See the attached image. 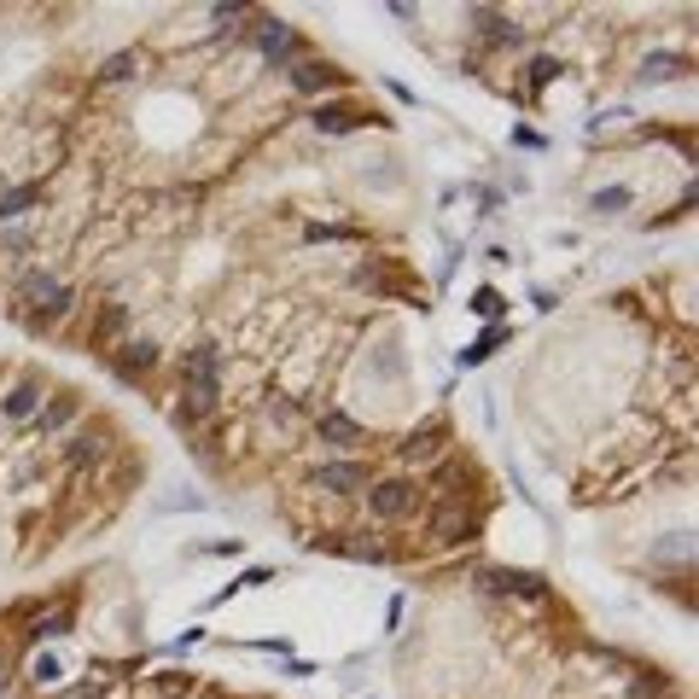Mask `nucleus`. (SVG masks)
Returning <instances> with one entry per match:
<instances>
[{
	"instance_id": "obj_1",
	"label": "nucleus",
	"mask_w": 699,
	"mask_h": 699,
	"mask_svg": "<svg viewBox=\"0 0 699 699\" xmlns=\"http://www.w3.org/2000/svg\"><path fill=\"white\" fill-rule=\"evenodd\" d=\"M367 513H373V519H414V513H420V484H408V478H379V484H367Z\"/></svg>"
},
{
	"instance_id": "obj_2",
	"label": "nucleus",
	"mask_w": 699,
	"mask_h": 699,
	"mask_svg": "<svg viewBox=\"0 0 699 699\" xmlns=\"http://www.w3.org/2000/svg\"><path fill=\"white\" fill-rule=\"evenodd\" d=\"M426 531H432L437 548H461V542H472V536H478V519H472V507H437Z\"/></svg>"
},
{
	"instance_id": "obj_3",
	"label": "nucleus",
	"mask_w": 699,
	"mask_h": 699,
	"mask_svg": "<svg viewBox=\"0 0 699 699\" xmlns=\"http://www.w3.org/2000/svg\"><path fill=\"white\" fill-rule=\"evenodd\" d=\"M309 484L327 490V496H350V490H367V466L362 461H327V466L309 472Z\"/></svg>"
},
{
	"instance_id": "obj_4",
	"label": "nucleus",
	"mask_w": 699,
	"mask_h": 699,
	"mask_svg": "<svg viewBox=\"0 0 699 699\" xmlns=\"http://www.w3.org/2000/svg\"><path fill=\"white\" fill-rule=\"evenodd\" d=\"M111 367H117V379H140V373L158 367V344H152V338H123V344L111 350Z\"/></svg>"
},
{
	"instance_id": "obj_5",
	"label": "nucleus",
	"mask_w": 699,
	"mask_h": 699,
	"mask_svg": "<svg viewBox=\"0 0 699 699\" xmlns=\"http://www.w3.org/2000/svg\"><path fill=\"white\" fill-rule=\"evenodd\" d=\"M251 41H257V53H263L268 65H280V59H292V53H298V35L286 30V24H274V18H257Z\"/></svg>"
},
{
	"instance_id": "obj_6",
	"label": "nucleus",
	"mask_w": 699,
	"mask_h": 699,
	"mask_svg": "<svg viewBox=\"0 0 699 699\" xmlns=\"http://www.w3.org/2000/svg\"><path fill=\"white\" fill-rule=\"evenodd\" d=\"M210 414H216V385H187L181 402H175V426H187V432H193V426H204Z\"/></svg>"
},
{
	"instance_id": "obj_7",
	"label": "nucleus",
	"mask_w": 699,
	"mask_h": 699,
	"mask_svg": "<svg viewBox=\"0 0 699 699\" xmlns=\"http://www.w3.org/2000/svg\"><path fill=\"white\" fill-rule=\"evenodd\" d=\"M76 414H82V397H70V391H59V397L53 402H41V408H35V432H65L70 420H76Z\"/></svg>"
},
{
	"instance_id": "obj_8",
	"label": "nucleus",
	"mask_w": 699,
	"mask_h": 699,
	"mask_svg": "<svg viewBox=\"0 0 699 699\" xmlns=\"http://www.w3.org/2000/svg\"><path fill=\"white\" fill-rule=\"evenodd\" d=\"M123 333H129V303H105L88 338H94V350H111V344H123Z\"/></svg>"
},
{
	"instance_id": "obj_9",
	"label": "nucleus",
	"mask_w": 699,
	"mask_h": 699,
	"mask_svg": "<svg viewBox=\"0 0 699 699\" xmlns=\"http://www.w3.org/2000/svg\"><path fill=\"white\" fill-rule=\"evenodd\" d=\"M315 548H321V554H350V560H367V566H379V560H385V548H379V542H362V536H350V531L315 536Z\"/></svg>"
},
{
	"instance_id": "obj_10",
	"label": "nucleus",
	"mask_w": 699,
	"mask_h": 699,
	"mask_svg": "<svg viewBox=\"0 0 699 699\" xmlns=\"http://www.w3.org/2000/svg\"><path fill=\"white\" fill-rule=\"evenodd\" d=\"M466 484H478V472H472L466 461H437V466H432V490H437V496L461 501Z\"/></svg>"
},
{
	"instance_id": "obj_11",
	"label": "nucleus",
	"mask_w": 699,
	"mask_h": 699,
	"mask_svg": "<svg viewBox=\"0 0 699 699\" xmlns=\"http://www.w3.org/2000/svg\"><path fill=\"white\" fill-rule=\"evenodd\" d=\"M315 437H321L327 449H356V443H367V432L350 420V414H338V408L321 420V426H315Z\"/></svg>"
},
{
	"instance_id": "obj_12",
	"label": "nucleus",
	"mask_w": 699,
	"mask_h": 699,
	"mask_svg": "<svg viewBox=\"0 0 699 699\" xmlns=\"http://www.w3.org/2000/svg\"><path fill=\"white\" fill-rule=\"evenodd\" d=\"M105 449H111V443H105V426H82V432H76V437L65 443V461H70V466L105 461Z\"/></svg>"
},
{
	"instance_id": "obj_13",
	"label": "nucleus",
	"mask_w": 699,
	"mask_h": 699,
	"mask_svg": "<svg viewBox=\"0 0 699 699\" xmlns=\"http://www.w3.org/2000/svg\"><path fill=\"white\" fill-rule=\"evenodd\" d=\"M35 408H41V385H35V379L6 385V397H0V414H6V420H30Z\"/></svg>"
},
{
	"instance_id": "obj_14",
	"label": "nucleus",
	"mask_w": 699,
	"mask_h": 699,
	"mask_svg": "<svg viewBox=\"0 0 699 699\" xmlns=\"http://www.w3.org/2000/svg\"><path fill=\"white\" fill-rule=\"evenodd\" d=\"M181 373H187V385H216V344H187Z\"/></svg>"
},
{
	"instance_id": "obj_15",
	"label": "nucleus",
	"mask_w": 699,
	"mask_h": 699,
	"mask_svg": "<svg viewBox=\"0 0 699 699\" xmlns=\"http://www.w3.org/2000/svg\"><path fill=\"white\" fill-rule=\"evenodd\" d=\"M472 30L484 35L490 47H513V41H519V30H513L501 12H490V6H478V12H472Z\"/></svg>"
},
{
	"instance_id": "obj_16",
	"label": "nucleus",
	"mask_w": 699,
	"mask_h": 699,
	"mask_svg": "<svg viewBox=\"0 0 699 699\" xmlns=\"http://www.w3.org/2000/svg\"><path fill=\"white\" fill-rule=\"evenodd\" d=\"M437 455H443V426H420L402 443V461H437Z\"/></svg>"
},
{
	"instance_id": "obj_17",
	"label": "nucleus",
	"mask_w": 699,
	"mask_h": 699,
	"mask_svg": "<svg viewBox=\"0 0 699 699\" xmlns=\"http://www.w3.org/2000/svg\"><path fill=\"white\" fill-rule=\"evenodd\" d=\"M292 82H298L303 94H321V88H333L338 82V70L327 65V59H303V65L292 70Z\"/></svg>"
},
{
	"instance_id": "obj_18",
	"label": "nucleus",
	"mask_w": 699,
	"mask_h": 699,
	"mask_svg": "<svg viewBox=\"0 0 699 699\" xmlns=\"http://www.w3.org/2000/svg\"><path fill=\"white\" fill-rule=\"evenodd\" d=\"M490 589H501V595H531V600H542V577H531V571H490Z\"/></svg>"
},
{
	"instance_id": "obj_19",
	"label": "nucleus",
	"mask_w": 699,
	"mask_h": 699,
	"mask_svg": "<svg viewBox=\"0 0 699 699\" xmlns=\"http://www.w3.org/2000/svg\"><path fill=\"white\" fill-rule=\"evenodd\" d=\"M356 123H367L356 105H321V111H315V129L321 134H344V129H356Z\"/></svg>"
},
{
	"instance_id": "obj_20",
	"label": "nucleus",
	"mask_w": 699,
	"mask_h": 699,
	"mask_svg": "<svg viewBox=\"0 0 699 699\" xmlns=\"http://www.w3.org/2000/svg\"><path fill=\"white\" fill-rule=\"evenodd\" d=\"M35 199H41V187H35V181H24V187H6V193H0V228H6V222H18Z\"/></svg>"
},
{
	"instance_id": "obj_21",
	"label": "nucleus",
	"mask_w": 699,
	"mask_h": 699,
	"mask_svg": "<svg viewBox=\"0 0 699 699\" xmlns=\"http://www.w3.org/2000/svg\"><path fill=\"white\" fill-rule=\"evenodd\" d=\"M134 65H140L134 53H111V59L100 65V82H129V76H134Z\"/></svg>"
},
{
	"instance_id": "obj_22",
	"label": "nucleus",
	"mask_w": 699,
	"mask_h": 699,
	"mask_svg": "<svg viewBox=\"0 0 699 699\" xmlns=\"http://www.w3.org/2000/svg\"><path fill=\"white\" fill-rule=\"evenodd\" d=\"M158 688H164V699H193V676H181V670H169V676H158Z\"/></svg>"
},
{
	"instance_id": "obj_23",
	"label": "nucleus",
	"mask_w": 699,
	"mask_h": 699,
	"mask_svg": "<svg viewBox=\"0 0 699 699\" xmlns=\"http://www.w3.org/2000/svg\"><path fill=\"white\" fill-rule=\"evenodd\" d=\"M624 204H630V187H606V193H595L600 216H612V210H624Z\"/></svg>"
},
{
	"instance_id": "obj_24",
	"label": "nucleus",
	"mask_w": 699,
	"mask_h": 699,
	"mask_svg": "<svg viewBox=\"0 0 699 699\" xmlns=\"http://www.w3.org/2000/svg\"><path fill=\"white\" fill-rule=\"evenodd\" d=\"M59 630H70V612H53V618H35V624H30V641H41V635H59Z\"/></svg>"
},
{
	"instance_id": "obj_25",
	"label": "nucleus",
	"mask_w": 699,
	"mask_h": 699,
	"mask_svg": "<svg viewBox=\"0 0 699 699\" xmlns=\"http://www.w3.org/2000/svg\"><path fill=\"white\" fill-rule=\"evenodd\" d=\"M676 70H682V59H647V70H641V76H647V82H665V76H676Z\"/></svg>"
},
{
	"instance_id": "obj_26",
	"label": "nucleus",
	"mask_w": 699,
	"mask_h": 699,
	"mask_svg": "<svg viewBox=\"0 0 699 699\" xmlns=\"http://www.w3.org/2000/svg\"><path fill=\"white\" fill-rule=\"evenodd\" d=\"M496 344H501V327H496V333H484V338H478V344H472V350H466V362H484V356H490V350H496Z\"/></svg>"
},
{
	"instance_id": "obj_27",
	"label": "nucleus",
	"mask_w": 699,
	"mask_h": 699,
	"mask_svg": "<svg viewBox=\"0 0 699 699\" xmlns=\"http://www.w3.org/2000/svg\"><path fill=\"white\" fill-rule=\"evenodd\" d=\"M35 682L53 688V682H59V659H41V665H35Z\"/></svg>"
},
{
	"instance_id": "obj_28",
	"label": "nucleus",
	"mask_w": 699,
	"mask_h": 699,
	"mask_svg": "<svg viewBox=\"0 0 699 699\" xmlns=\"http://www.w3.org/2000/svg\"><path fill=\"white\" fill-rule=\"evenodd\" d=\"M554 76H560V65H554V59H536V65H531V82H554Z\"/></svg>"
},
{
	"instance_id": "obj_29",
	"label": "nucleus",
	"mask_w": 699,
	"mask_h": 699,
	"mask_svg": "<svg viewBox=\"0 0 699 699\" xmlns=\"http://www.w3.org/2000/svg\"><path fill=\"white\" fill-rule=\"evenodd\" d=\"M472 309H478V315H501V298H496V292H478V303H472Z\"/></svg>"
},
{
	"instance_id": "obj_30",
	"label": "nucleus",
	"mask_w": 699,
	"mask_h": 699,
	"mask_svg": "<svg viewBox=\"0 0 699 699\" xmlns=\"http://www.w3.org/2000/svg\"><path fill=\"white\" fill-rule=\"evenodd\" d=\"M193 699H216V694H193Z\"/></svg>"
}]
</instances>
